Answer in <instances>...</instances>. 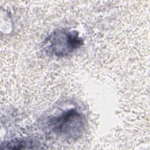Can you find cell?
I'll list each match as a JSON object with an SVG mask.
<instances>
[{"mask_svg":"<svg viewBox=\"0 0 150 150\" xmlns=\"http://www.w3.org/2000/svg\"><path fill=\"white\" fill-rule=\"evenodd\" d=\"M84 123V118L80 113L75 110H69L52 118L49 127L57 136L75 139L83 132Z\"/></svg>","mask_w":150,"mask_h":150,"instance_id":"1","label":"cell"},{"mask_svg":"<svg viewBox=\"0 0 150 150\" xmlns=\"http://www.w3.org/2000/svg\"><path fill=\"white\" fill-rule=\"evenodd\" d=\"M38 143L30 139L17 138L5 141L2 143L1 149H34L37 148Z\"/></svg>","mask_w":150,"mask_h":150,"instance_id":"3","label":"cell"},{"mask_svg":"<svg viewBox=\"0 0 150 150\" xmlns=\"http://www.w3.org/2000/svg\"><path fill=\"white\" fill-rule=\"evenodd\" d=\"M46 40V52L56 56L67 55L83 44V40L78 32L65 29L53 32Z\"/></svg>","mask_w":150,"mask_h":150,"instance_id":"2","label":"cell"}]
</instances>
